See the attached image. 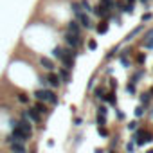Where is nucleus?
<instances>
[{
    "label": "nucleus",
    "instance_id": "obj_4",
    "mask_svg": "<svg viewBox=\"0 0 153 153\" xmlns=\"http://www.w3.org/2000/svg\"><path fill=\"white\" fill-rule=\"evenodd\" d=\"M92 13H94L96 16H99V18H108V16H110V9H108L105 4H101V2H99L96 7H92Z\"/></svg>",
    "mask_w": 153,
    "mask_h": 153
},
{
    "label": "nucleus",
    "instance_id": "obj_13",
    "mask_svg": "<svg viewBox=\"0 0 153 153\" xmlns=\"http://www.w3.org/2000/svg\"><path fill=\"white\" fill-rule=\"evenodd\" d=\"M96 31H97L99 34H105V33L108 31V22H106V20H101V22L96 25Z\"/></svg>",
    "mask_w": 153,
    "mask_h": 153
},
{
    "label": "nucleus",
    "instance_id": "obj_24",
    "mask_svg": "<svg viewBox=\"0 0 153 153\" xmlns=\"http://www.w3.org/2000/svg\"><path fill=\"white\" fill-rule=\"evenodd\" d=\"M126 92H128V94H135V92H137V88H135V83H131V81H130V83L126 85Z\"/></svg>",
    "mask_w": 153,
    "mask_h": 153
},
{
    "label": "nucleus",
    "instance_id": "obj_25",
    "mask_svg": "<svg viewBox=\"0 0 153 153\" xmlns=\"http://www.w3.org/2000/svg\"><path fill=\"white\" fill-rule=\"evenodd\" d=\"M97 133H99L101 137H108V130H106L105 126H97Z\"/></svg>",
    "mask_w": 153,
    "mask_h": 153
},
{
    "label": "nucleus",
    "instance_id": "obj_32",
    "mask_svg": "<svg viewBox=\"0 0 153 153\" xmlns=\"http://www.w3.org/2000/svg\"><path fill=\"white\" fill-rule=\"evenodd\" d=\"M142 45H144V49H153V40H146V42H142Z\"/></svg>",
    "mask_w": 153,
    "mask_h": 153
},
{
    "label": "nucleus",
    "instance_id": "obj_30",
    "mask_svg": "<svg viewBox=\"0 0 153 153\" xmlns=\"http://www.w3.org/2000/svg\"><path fill=\"white\" fill-rule=\"evenodd\" d=\"M88 49H90V51H96V49H97L96 40H88Z\"/></svg>",
    "mask_w": 153,
    "mask_h": 153
},
{
    "label": "nucleus",
    "instance_id": "obj_10",
    "mask_svg": "<svg viewBox=\"0 0 153 153\" xmlns=\"http://www.w3.org/2000/svg\"><path fill=\"white\" fill-rule=\"evenodd\" d=\"M40 65H42L45 70H49V72H52V70L56 68V67H54V61H52L51 58H47V56H42V58H40Z\"/></svg>",
    "mask_w": 153,
    "mask_h": 153
},
{
    "label": "nucleus",
    "instance_id": "obj_40",
    "mask_svg": "<svg viewBox=\"0 0 153 153\" xmlns=\"http://www.w3.org/2000/svg\"><path fill=\"white\" fill-rule=\"evenodd\" d=\"M149 96H151V97H153V87H151V88H149Z\"/></svg>",
    "mask_w": 153,
    "mask_h": 153
},
{
    "label": "nucleus",
    "instance_id": "obj_33",
    "mask_svg": "<svg viewBox=\"0 0 153 153\" xmlns=\"http://www.w3.org/2000/svg\"><path fill=\"white\" fill-rule=\"evenodd\" d=\"M117 51H119V47H114V49H112V51H110V52L106 54V59H110V58H114V54H115Z\"/></svg>",
    "mask_w": 153,
    "mask_h": 153
},
{
    "label": "nucleus",
    "instance_id": "obj_37",
    "mask_svg": "<svg viewBox=\"0 0 153 153\" xmlns=\"http://www.w3.org/2000/svg\"><path fill=\"white\" fill-rule=\"evenodd\" d=\"M133 144H135V140H131V142H130V144H128V146H126V149H128V151H130V153H131V151H133Z\"/></svg>",
    "mask_w": 153,
    "mask_h": 153
},
{
    "label": "nucleus",
    "instance_id": "obj_16",
    "mask_svg": "<svg viewBox=\"0 0 153 153\" xmlns=\"http://www.w3.org/2000/svg\"><path fill=\"white\" fill-rule=\"evenodd\" d=\"M79 6H81L83 13H90L92 11V6L88 4V0H79Z\"/></svg>",
    "mask_w": 153,
    "mask_h": 153
},
{
    "label": "nucleus",
    "instance_id": "obj_12",
    "mask_svg": "<svg viewBox=\"0 0 153 153\" xmlns=\"http://www.w3.org/2000/svg\"><path fill=\"white\" fill-rule=\"evenodd\" d=\"M58 76H59V79L63 81V83H70L72 81V74H70V70L68 68H59V72H58Z\"/></svg>",
    "mask_w": 153,
    "mask_h": 153
},
{
    "label": "nucleus",
    "instance_id": "obj_3",
    "mask_svg": "<svg viewBox=\"0 0 153 153\" xmlns=\"http://www.w3.org/2000/svg\"><path fill=\"white\" fill-rule=\"evenodd\" d=\"M76 20L79 22V25L81 27H85V29H94V24H92V20H90V16L87 15V13H79V15H76Z\"/></svg>",
    "mask_w": 153,
    "mask_h": 153
},
{
    "label": "nucleus",
    "instance_id": "obj_31",
    "mask_svg": "<svg viewBox=\"0 0 153 153\" xmlns=\"http://www.w3.org/2000/svg\"><path fill=\"white\" fill-rule=\"evenodd\" d=\"M137 124H139L137 121H130V123H128V130H131V131L137 130Z\"/></svg>",
    "mask_w": 153,
    "mask_h": 153
},
{
    "label": "nucleus",
    "instance_id": "obj_9",
    "mask_svg": "<svg viewBox=\"0 0 153 153\" xmlns=\"http://www.w3.org/2000/svg\"><path fill=\"white\" fill-rule=\"evenodd\" d=\"M11 151L13 153H27V148H25V142H20V140H15L13 144H9Z\"/></svg>",
    "mask_w": 153,
    "mask_h": 153
},
{
    "label": "nucleus",
    "instance_id": "obj_20",
    "mask_svg": "<svg viewBox=\"0 0 153 153\" xmlns=\"http://www.w3.org/2000/svg\"><path fill=\"white\" fill-rule=\"evenodd\" d=\"M142 76H144V70H137V72L131 76V79H130V81H131V83H137V81L142 78Z\"/></svg>",
    "mask_w": 153,
    "mask_h": 153
},
{
    "label": "nucleus",
    "instance_id": "obj_34",
    "mask_svg": "<svg viewBox=\"0 0 153 153\" xmlns=\"http://www.w3.org/2000/svg\"><path fill=\"white\" fill-rule=\"evenodd\" d=\"M146 61V54H139L137 56V63H144Z\"/></svg>",
    "mask_w": 153,
    "mask_h": 153
},
{
    "label": "nucleus",
    "instance_id": "obj_23",
    "mask_svg": "<svg viewBox=\"0 0 153 153\" xmlns=\"http://www.w3.org/2000/svg\"><path fill=\"white\" fill-rule=\"evenodd\" d=\"M123 11H124V13H128V15H133V4H130V2H128V4H124Z\"/></svg>",
    "mask_w": 153,
    "mask_h": 153
},
{
    "label": "nucleus",
    "instance_id": "obj_15",
    "mask_svg": "<svg viewBox=\"0 0 153 153\" xmlns=\"http://www.w3.org/2000/svg\"><path fill=\"white\" fill-rule=\"evenodd\" d=\"M52 56H54L56 59H61V58H63V47H59V45L54 47V49H52Z\"/></svg>",
    "mask_w": 153,
    "mask_h": 153
},
{
    "label": "nucleus",
    "instance_id": "obj_7",
    "mask_svg": "<svg viewBox=\"0 0 153 153\" xmlns=\"http://www.w3.org/2000/svg\"><path fill=\"white\" fill-rule=\"evenodd\" d=\"M67 31L72 33V34L81 36V25H79V22H78V20H70V22L67 24Z\"/></svg>",
    "mask_w": 153,
    "mask_h": 153
},
{
    "label": "nucleus",
    "instance_id": "obj_22",
    "mask_svg": "<svg viewBox=\"0 0 153 153\" xmlns=\"http://www.w3.org/2000/svg\"><path fill=\"white\" fill-rule=\"evenodd\" d=\"M70 7H72L74 15H79V13L83 11V9H81V6H79V2H72V6H70Z\"/></svg>",
    "mask_w": 153,
    "mask_h": 153
},
{
    "label": "nucleus",
    "instance_id": "obj_36",
    "mask_svg": "<svg viewBox=\"0 0 153 153\" xmlns=\"http://www.w3.org/2000/svg\"><path fill=\"white\" fill-rule=\"evenodd\" d=\"M148 20H151V13H146V15H142V22H148Z\"/></svg>",
    "mask_w": 153,
    "mask_h": 153
},
{
    "label": "nucleus",
    "instance_id": "obj_1",
    "mask_svg": "<svg viewBox=\"0 0 153 153\" xmlns=\"http://www.w3.org/2000/svg\"><path fill=\"white\" fill-rule=\"evenodd\" d=\"M63 40H65V43H67L70 49H78V47L81 45V36L72 34V33H68V31L63 34Z\"/></svg>",
    "mask_w": 153,
    "mask_h": 153
},
{
    "label": "nucleus",
    "instance_id": "obj_19",
    "mask_svg": "<svg viewBox=\"0 0 153 153\" xmlns=\"http://www.w3.org/2000/svg\"><path fill=\"white\" fill-rule=\"evenodd\" d=\"M105 101H108L112 106H115V105H117V97H115V94H114V92H110L108 96H105Z\"/></svg>",
    "mask_w": 153,
    "mask_h": 153
},
{
    "label": "nucleus",
    "instance_id": "obj_28",
    "mask_svg": "<svg viewBox=\"0 0 153 153\" xmlns=\"http://www.w3.org/2000/svg\"><path fill=\"white\" fill-rule=\"evenodd\" d=\"M146 40H153V29H149V31L142 36V42H146Z\"/></svg>",
    "mask_w": 153,
    "mask_h": 153
},
{
    "label": "nucleus",
    "instance_id": "obj_42",
    "mask_svg": "<svg viewBox=\"0 0 153 153\" xmlns=\"http://www.w3.org/2000/svg\"><path fill=\"white\" fill-rule=\"evenodd\" d=\"M146 153H153V149H148V151H146Z\"/></svg>",
    "mask_w": 153,
    "mask_h": 153
},
{
    "label": "nucleus",
    "instance_id": "obj_11",
    "mask_svg": "<svg viewBox=\"0 0 153 153\" xmlns=\"http://www.w3.org/2000/svg\"><path fill=\"white\" fill-rule=\"evenodd\" d=\"M33 108H34V110H36V112H38L40 115H49V114H51V110L47 108V105H45L43 101H36Z\"/></svg>",
    "mask_w": 153,
    "mask_h": 153
},
{
    "label": "nucleus",
    "instance_id": "obj_17",
    "mask_svg": "<svg viewBox=\"0 0 153 153\" xmlns=\"http://www.w3.org/2000/svg\"><path fill=\"white\" fill-rule=\"evenodd\" d=\"M47 103H51V105H52V106H56V105H58V103H59V99H58V94H56V92H52V90H51V96H49V101H47Z\"/></svg>",
    "mask_w": 153,
    "mask_h": 153
},
{
    "label": "nucleus",
    "instance_id": "obj_27",
    "mask_svg": "<svg viewBox=\"0 0 153 153\" xmlns=\"http://www.w3.org/2000/svg\"><path fill=\"white\" fill-rule=\"evenodd\" d=\"M106 114H108L106 106H99V108H97V115H103V117H106Z\"/></svg>",
    "mask_w": 153,
    "mask_h": 153
},
{
    "label": "nucleus",
    "instance_id": "obj_2",
    "mask_svg": "<svg viewBox=\"0 0 153 153\" xmlns=\"http://www.w3.org/2000/svg\"><path fill=\"white\" fill-rule=\"evenodd\" d=\"M11 135L15 137V140H20V142H27L33 135H29V133H25L20 126H13V131H11Z\"/></svg>",
    "mask_w": 153,
    "mask_h": 153
},
{
    "label": "nucleus",
    "instance_id": "obj_29",
    "mask_svg": "<svg viewBox=\"0 0 153 153\" xmlns=\"http://www.w3.org/2000/svg\"><path fill=\"white\" fill-rule=\"evenodd\" d=\"M101 4H105V6H106V7H108V9H112V7H114V4H115V2H114V0H101Z\"/></svg>",
    "mask_w": 153,
    "mask_h": 153
},
{
    "label": "nucleus",
    "instance_id": "obj_14",
    "mask_svg": "<svg viewBox=\"0 0 153 153\" xmlns=\"http://www.w3.org/2000/svg\"><path fill=\"white\" fill-rule=\"evenodd\" d=\"M140 31H142V25H139V27H135V29H133L131 33H128V34H126V38H124V40H126V42H130V40H133V36H137V34H139Z\"/></svg>",
    "mask_w": 153,
    "mask_h": 153
},
{
    "label": "nucleus",
    "instance_id": "obj_21",
    "mask_svg": "<svg viewBox=\"0 0 153 153\" xmlns=\"http://www.w3.org/2000/svg\"><path fill=\"white\" fill-rule=\"evenodd\" d=\"M139 99H140V103H142V105L146 106V105L149 103V99H151V96H149V92H146V94H140V96H139Z\"/></svg>",
    "mask_w": 153,
    "mask_h": 153
},
{
    "label": "nucleus",
    "instance_id": "obj_26",
    "mask_svg": "<svg viewBox=\"0 0 153 153\" xmlns=\"http://www.w3.org/2000/svg\"><path fill=\"white\" fill-rule=\"evenodd\" d=\"M144 112H146V110H144V106H142V105L135 108V115H137V117H142V115H144Z\"/></svg>",
    "mask_w": 153,
    "mask_h": 153
},
{
    "label": "nucleus",
    "instance_id": "obj_35",
    "mask_svg": "<svg viewBox=\"0 0 153 153\" xmlns=\"http://www.w3.org/2000/svg\"><path fill=\"white\" fill-rule=\"evenodd\" d=\"M13 142H15V137L13 135H7L6 137V144H13Z\"/></svg>",
    "mask_w": 153,
    "mask_h": 153
},
{
    "label": "nucleus",
    "instance_id": "obj_39",
    "mask_svg": "<svg viewBox=\"0 0 153 153\" xmlns=\"http://www.w3.org/2000/svg\"><path fill=\"white\" fill-rule=\"evenodd\" d=\"M74 124H76V126H79V124H81V119H79V117H76V119H74Z\"/></svg>",
    "mask_w": 153,
    "mask_h": 153
},
{
    "label": "nucleus",
    "instance_id": "obj_8",
    "mask_svg": "<svg viewBox=\"0 0 153 153\" xmlns=\"http://www.w3.org/2000/svg\"><path fill=\"white\" fill-rule=\"evenodd\" d=\"M25 115H27V119H29L31 123H36V124L42 123V115H40L34 108H27V110H25Z\"/></svg>",
    "mask_w": 153,
    "mask_h": 153
},
{
    "label": "nucleus",
    "instance_id": "obj_18",
    "mask_svg": "<svg viewBox=\"0 0 153 153\" xmlns=\"http://www.w3.org/2000/svg\"><path fill=\"white\" fill-rule=\"evenodd\" d=\"M16 99H18V103H22V105H27V103H29V96H27L25 92H20V94L16 96Z\"/></svg>",
    "mask_w": 153,
    "mask_h": 153
},
{
    "label": "nucleus",
    "instance_id": "obj_38",
    "mask_svg": "<svg viewBox=\"0 0 153 153\" xmlns=\"http://www.w3.org/2000/svg\"><path fill=\"white\" fill-rule=\"evenodd\" d=\"M115 110H117V108H115ZM117 119H124V114H123V112H119V110H117Z\"/></svg>",
    "mask_w": 153,
    "mask_h": 153
},
{
    "label": "nucleus",
    "instance_id": "obj_6",
    "mask_svg": "<svg viewBox=\"0 0 153 153\" xmlns=\"http://www.w3.org/2000/svg\"><path fill=\"white\" fill-rule=\"evenodd\" d=\"M49 96H51V90H49V88H38V90H34V97H36V101H43V103H47V101H49Z\"/></svg>",
    "mask_w": 153,
    "mask_h": 153
},
{
    "label": "nucleus",
    "instance_id": "obj_41",
    "mask_svg": "<svg viewBox=\"0 0 153 153\" xmlns=\"http://www.w3.org/2000/svg\"><path fill=\"white\" fill-rule=\"evenodd\" d=\"M140 2H142V4H148V0H140Z\"/></svg>",
    "mask_w": 153,
    "mask_h": 153
},
{
    "label": "nucleus",
    "instance_id": "obj_5",
    "mask_svg": "<svg viewBox=\"0 0 153 153\" xmlns=\"http://www.w3.org/2000/svg\"><path fill=\"white\" fill-rule=\"evenodd\" d=\"M45 79H47V85H51L52 88H59V85H61V79H59V76L52 70V72H49L47 76H45Z\"/></svg>",
    "mask_w": 153,
    "mask_h": 153
}]
</instances>
